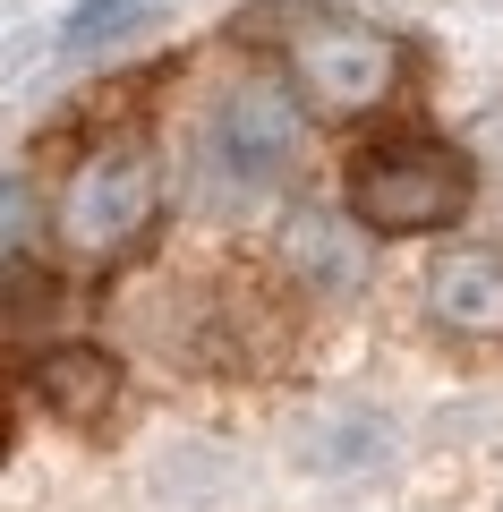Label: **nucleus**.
I'll use <instances>...</instances> for the list:
<instances>
[{
  "mask_svg": "<svg viewBox=\"0 0 503 512\" xmlns=\"http://www.w3.org/2000/svg\"><path fill=\"white\" fill-rule=\"evenodd\" d=\"M469 205V163L435 137H376L350 154V214L384 239L452 231Z\"/></svg>",
  "mask_w": 503,
  "mask_h": 512,
  "instance_id": "7ed1b4c3",
  "label": "nucleus"
},
{
  "mask_svg": "<svg viewBox=\"0 0 503 512\" xmlns=\"http://www.w3.org/2000/svg\"><path fill=\"white\" fill-rule=\"evenodd\" d=\"M154 214H162V171H154V154H145V137L94 146L86 163L69 171V188H60V239H69L77 256H94V265L128 256L154 231Z\"/></svg>",
  "mask_w": 503,
  "mask_h": 512,
  "instance_id": "20e7f679",
  "label": "nucleus"
},
{
  "mask_svg": "<svg viewBox=\"0 0 503 512\" xmlns=\"http://www.w3.org/2000/svg\"><path fill=\"white\" fill-rule=\"evenodd\" d=\"M427 316L461 342H503V248L461 239L427 265Z\"/></svg>",
  "mask_w": 503,
  "mask_h": 512,
  "instance_id": "423d86ee",
  "label": "nucleus"
},
{
  "mask_svg": "<svg viewBox=\"0 0 503 512\" xmlns=\"http://www.w3.org/2000/svg\"><path fill=\"white\" fill-rule=\"evenodd\" d=\"M265 35L282 43L290 77H299V94L316 111H376L401 86V43L384 26L350 18V9H307V0H290Z\"/></svg>",
  "mask_w": 503,
  "mask_h": 512,
  "instance_id": "f03ea898",
  "label": "nucleus"
},
{
  "mask_svg": "<svg viewBox=\"0 0 503 512\" xmlns=\"http://www.w3.org/2000/svg\"><path fill=\"white\" fill-rule=\"evenodd\" d=\"M282 274L316 299H350L367 282V222L350 205H290L282 222Z\"/></svg>",
  "mask_w": 503,
  "mask_h": 512,
  "instance_id": "39448f33",
  "label": "nucleus"
},
{
  "mask_svg": "<svg viewBox=\"0 0 503 512\" xmlns=\"http://www.w3.org/2000/svg\"><path fill=\"white\" fill-rule=\"evenodd\" d=\"M128 9H137V0H94V9H77V18H69V43H94L103 26H120Z\"/></svg>",
  "mask_w": 503,
  "mask_h": 512,
  "instance_id": "6e6552de",
  "label": "nucleus"
},
{
  "mask_svg": "<svg viewBox=\"0 0 503 512\" xmlns=\"http://www.w3.org/2000/svg\"><path fill=\"white\" fill-rule=\"evenodd\" d=\"M35 393H43L52 419L103 427L111 402H120V367H111V350H94V342H52V350L35 359Z\"/></svg>",
  "mask_w": 503,
  "mask_h": 512,
  "instance_id": "0eeeda50",
  "label": "nucleus"
},
{
  "mask_svg": "<svg viewBox=\"0 0 503 512\" xmlns=\"http://www.w3.org/2000/svg\"><path fill=\"white\" fill-rule=\"evenodd\" d=\"M307 154V111L273 77H239L188 128V205L197 214H256L290 188Z\"/></svg>",
  "mask_w": 503,
  "mask_h": 512,
  "instance_id": "f257e3e1",
  "label": "nucleus"
}]
</instances>
